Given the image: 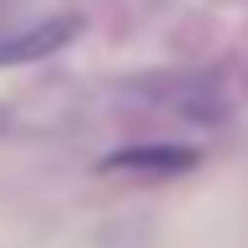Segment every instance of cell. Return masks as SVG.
<instances>
[{
    "label": "cell",
    "mask_w": 248,
    "mask_h": 248,
    "mask_svg": "<svg viewBox=\"0 0 248 248\" xmlns=\"http://www.w3.org/2000/svg\"><path fill=\"white\" fill-rule=\"evenodd\" d=\"M107 172H187V167H198V152L193 147H183V142H142V147H122V152H111L107 162Z\"/></svg>",
    "instance_id": "2"
},
{
    "label": "cell",
    "mask_w": 248,
    "mask_h": 248,
    "mask_svg": "<svg viewBox=\"0 0 248 248\" xmlns=\"http://www.w3.org/2000/svg\"><path fill=\"white\" fill-rule=\"evenodd\" d=\"M76 31H81V20H76V16H51V20H41V26L20 31V36H5V41H0V66L46 61V56H56L61 46H71Z\"/></svg>",
    "instance_id": "1"
}]
</instances>
